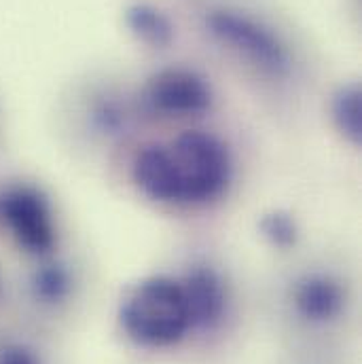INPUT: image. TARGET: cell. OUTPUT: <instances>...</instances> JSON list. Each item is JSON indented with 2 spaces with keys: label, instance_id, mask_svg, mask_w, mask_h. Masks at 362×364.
Segmentation results:
<instances>
[{
  "label": "cell",
  "instance_id": "10",
  "mask_svg": "<svg viewBox=\"0 0 362 364\" xmlns=\"http://www.w3.org/2000/svg\"><path fill=\"white\" fill-rule=\"evenodd\" d=\"M261 231L275 248H290L297 242V223L286 212L265 214L261 220Z\"/></svg>",
  "mask_w": 362,
  "mask_h": 364
},
{
  "label": "cell",
  "instance_id": "9",
  "mask_svg": "<svg viewBox=\"0 0 362 364\" xmlns=\"http://www.w3.org/2000/svg\"><path fill=\"white\" fill-rule=\"evenodd\" d=\"M333 119L337 129L352 142L361 144L362 138V97L358 85H348L335 93Z\"/></svg>",
  "mask_w": 362,
  "mask_h": 364
},
{
  "label": "cell",
  "instance_id": "6",
  "mask_svg": "<svg viewBox=\"0 0 362 364\" xmlns=\"http://www.w3.org/2000/svg\"><path fill=\"white\" fill-rule=\"evenodd\" d=\"M191 326H201L210 328L214 326L225 311L227 305V294L220 277L212 269L199 267L193 269L181 282Z\"/></svg>",
  "mask_w": 362,
  "mask_h": 364
},
{
  "label": "cell",
  "instance_id": "4",
  "mask_svg": "<svg viewBox=\"0 0 362 364\" xmlns=\"http://www.w3.org/2000/svg\"><path fill=\"white\" fill-rule=\"evenodd\" d=\"M0 218L15 242L32 255H45L55 244L53 214L41 191L15 184L0 193Z\"/></svg>",
  "mask_w": 362,
  "mask_h": 364
},
{
  "label": "cell",
  "instance_id": "11",
  "mask_svg": "<svg viewBox=\"0 0 362 364\" xmlns=\"http://www.w3.org/2000/svg\"><path fill=\"white\" fill-rule=\"evenodd\" d=\"M36 294L49 303H55L66 296L68 292V275L62 267H47L36 275Z\"/></svg>",
  "mask_w": 362,
  "mask_h": 364
},
{
  "label": "cell",
  "instance_id": "3",
  "mask_svg": "<svg viewBox=\"0 0 362 364\" xmlns=\"http://www.w3.org/2000/svg\"><path fill=\"white\" fill-rule=\"evenodd\" d=\"M206 26L220 45L248 60L261 73L284 77L290 70V53L284 41L261 19L233 9H214L206 15Z\"/></svg>",
  "mask_w": 362,
  "mask_h": 364
},
{
  "label": "cell",
  "instance_id": "8",
  "mask_svg": "<svg viewBox=\"0 0 362 364\" xmlns=\"http://www.w3.org/2000/svg\"><path fill=\"white\" fill-rule=\"evenodd\" d=\"M129 30L151 47H168L174 38V28L170 19L151 4H132L125 13Z\"/></svg>",
  "mask_w": 362,
  "mask_h": 364
},
{
  "label": "cell",
  "instance_id": "2",
  "mask_svg": "<svg viewBox=\"0 0 362 364\" xmlns=\"http://www.w3.org/2000/svg\"><path fill=\"white\" fill-rule=\"evenodd\" d=\"M164 149L174 203H203L227 188L231 178V155L216 136L186 132Z\"/></svg>",
  "mask_w": 362,
  "mask_h": 364
},
{
  "label": "cell",
  "instance_id": "7",
  "mask_svg": "<svg viewBox=\"0 0 362 364\" xmlns=\"http://www.w3.org/2000/svg\"><path fill=\"white\" fill-rule=\"evenodd\" d=\"M294 305L303 318L312 322H329L344 309V290L333 277L314 273L297 284Z\"/></svg>",
  "mask_w": 362,
  "mask_h": 364
},
{
  "label": "cell",
  "instance_id": "5",
  "mask_svg": "<svg viewBox=\"0 0 362 364\" xmlns=\"http://www.w3.org/2000/svg\"><path fill=\"white\" fill-rule=\"evenodd\" d=\"M147 104L168 117L206 112L212 104L208 81L188 68H166L153 75L144 90Z\"/></svg>",
  "mask_w": 362,
  "mask_h": 364
},
{
  "label": "cell",
  "instance_id": "1",
  "mask_svg": "<svg viewBox=\"0 0 362 364\" xmlns=\"http://www.w3.org/2000/svg\"><path fill=\"white\" fill-rule=\"evenodd\" d=\"M121 324L142 348H170L191 326L181 282L155 275L140 282L121 305Z\"/></svg>",
  "mask_w": 362,
  "mask_h": 364
},
{
  "label": "cell",
  "instance_id": "12",
  "mask_svg": "<svg viewBox=\"0 0 362 364\" xmlns=\"http://www.w3.org/2000/svg\"><path fill=\"white\" fill-rule=\"evenodd\" d=\"M0 364H38L34 354L21 346H6L0 350Z\"/></svg>",
  "mask_w": 362,
  "mask_h": 364
}]
</instances>
